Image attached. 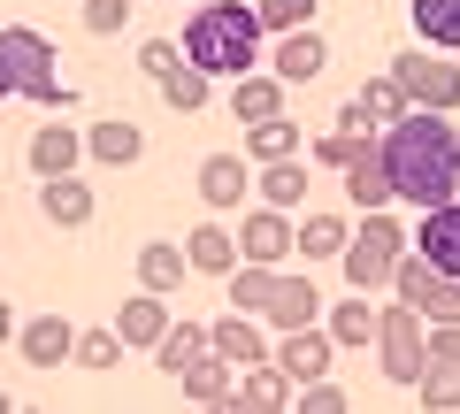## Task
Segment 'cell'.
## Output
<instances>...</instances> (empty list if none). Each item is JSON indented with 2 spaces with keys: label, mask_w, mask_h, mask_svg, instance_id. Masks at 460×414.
<instances>
[{
  "label": "cell",
  "mask_w": 460,
  "mask_h": 414,
  "mask_svg": "<svg viewBox=\"0 0 460 414\" xmlns=\"http://www.w3.org/2000/svg\"><path fill=\"white\" fill-rule=\"evenodd\" d=\"M253 8H261V23H269V31H307L323 0H253Z\"/></svg>",
  "instance_id": "e575fe53"
},
{
  "label": "cell",
  "mask_w": 460,
  "mask_h": 414,
  "mask_svg": "<svg viewBox=\"0 0 460 414\" xmlns=\"http://www.w3.org/2000/svg\"><path fill=\"white\" fill-rule=\"evenodd\" d=\"M208 338H215V353H223V361H238V368H253V361H277L253 315H223V322H208Z\"/></svg>",
  "instance_id": "d6986e66"
},
{
  "label": "cell",
  "mask_w": 460,
  "mask_h": 414,
  "mask_svg": "<svg viewBox=\"0 0 460 414\" xmlns=\"http://www.w3.org/2000/svg\"><path fill=\"white\" fill-rule=\"evenodd\" d=\"M414 31L422 47H460V0H414Z\"/></svg>",
  "instance_id": "d6a6232c"
},
{
  "label": "cell",
  "mask_w": 460,
  "mask_h": 414,
  "mask_svg": "<svg viewBox=\"0 0 460 414\" xmlns=\"http://www.w3.org/2000/svg\"><path fill=\"white\" fill-rule=\"evenodd\" d=\"M208 92H215V77H208L199 62H177V69L162 77V100L177 108V116H199V108H208Z\"/></svg>",
  "instance_id": "4316f807"
},
{
  "label": "cell",
  "mask_w": 460,
  "mask_h": 414,
  "mask_svg": "<svg viewBox=\"0 0 460 414\" xmlns=\"http://www.w3.org/2000/svg\"><path fill=\"white\" fill-rule=\"evenodd\" d=\"M230 376H238V361H223V353L208 346V353H199V361L184 368L177 383H184V399H208V407H230Z\"/></svg>",
  "instance_id": "d4e9b609"
},
{
  "label": "cell",
  "mask_w": 460,
  "mask_h": 414,
  "mask_svg": "<svg viewBox=\"0 0 460 414\" xmlns=\"http://www.w3.org/2000/svg\"><path fill=\"white\" fill-rule=\"evenodd\" d=\"M246 154H208L199 162V199L208 207H246Z\"/></svg>",
  "instance_id": "ac0fdd59"
},
{
  "label": "cell",
  "mask_w": 460,
  "mask_h": 414,
  "mask_svg": "<svg viewBox=\"0 0 460 414\" xmlns=\"http://www.w3.org/2000/svg\"><path fill=\"white\" fill-rule=\"evenodd\" d=\"M414 392H422V407H429V414H453V407H460V361H429Z\"/></svg>",
  "instance_id": "836d02e7"
},
{
  "label": "cell",
  "mask_w": 460,
  "mask_h": 414,
  "mask_svg": "<svg viewBox=\"0 0 460 414\" xmlns=\"http://www.w3.org/2000/svg\"><path fill=\"white\" fill-rule=\"evenodd\" d=\"M429 361H460V322H429Z\"/></svg>",
  "instance_id": "60d3db41"
},
{
  "label": "cell",
  "mask_w": 460,
  "mask_h": 414,
  "mask_svg": "<svg viewBox=\"0 0 460 414\" xmlns=\"http://www.w3.org/2000/svg\"><path fill=\"white\" fill-rule=\"evenodd\" d=\"M0 100H39V108H69V84L54 69V47L31 23H0Z\"/></svg>",
  "instance_id": "3957f363"
},
{
  "label": "cell",
  "mask_w": 460,
  "mask_h": 414,
  "mask_svg": "<svg viewBox=\"0 0 460 414\" xmlns=\"http://www.w3.org/2000/svg\"><path fill=\"white\" fill-rule=\"evenodd\" d=\"M323 62H330V47L314 39V23H307V31H284V39H277V54H269V69H277L284 84H307V77H323Z\"/></svg>",
  "instance_id": "2e32d148"
},
{
  "label": "cell",
  "mask_w": 460,
  "mask_h": 414,
  "mask_svg": "<svg viewBox=\"0 0 460 414\" xmlns=\"http://www.w3.org/2000/svg\"><path fill=\"white\" fill-rule=\"evenodd\" d=\"M230 307H238V315H269V299H277V269H269V261H238V269H230Z\"/></svg>",
  "instance_id": "7402d4cb"
},
{
  "label": "cell",
  "mask_w": 460,
  "mask_h": 414,
  "mask_svg": "<svg viewBox=\"0 0 460 414\" xmlns=\"http://www.w3.org/2000/svg\"><path fill=\"white\" fill-rule=\"evenodd\" d=\"M407 108H414V100L399 92V77H368L361 92L345 100V116H338V123H345V131H376V123H399Z\"/></svg>",
  "instance_id": "9c48e42d"
},
{
  "label": "cell",
  "mask_w": 460,
  "mask_h": 414,
  "mask_svg": "<svg viewBox=\"0 0 460 414\" xmlns=\"http://www.w3.org/2000/svg\"><path fill=\"white\" fill-rule=\"evenodd\" d=\"M253 184H261V199H269V207H284V216L307 199V169H299V154H292V162H261V177H253Z\"/></svg>",
  "instance_id": "83f0119b"
},
{
  "label": "cell",
  "mask_w": 460,
  "mask_h": 414,
  "mask_svg": "<svg viewBox=\"0 0 460 414\" xmlns=\"http://www.w3.org/2000/svg\"><path fill=\"white\" fill-rule=\"evenodd\" d=\"M261 8L246 0H199L192 23H184V62H199L208 77H246L261 62Z\"/></svg>",
  "instance_id": "7a4b0ae2"
},
{
  "label": "cell",
  "mask_w": 460,
  "mask_h": 414,
  "mask_svg": "<svg viewBox=\"0 0 460 414\" xmlns=\"http://www.w3.org/2000/svg\"><path fill=\"white\" fill-rule=\"evenodd\" d=\"M84 154H93V162H108V169H131L138 154H146V131H138V123H93V131H84Z\"/></svg>",
  "instance_id": "44dd1931"
},
{
  "label": "cell",
  "mask_w": 460,
  "mask_h": 414,
  "mask_svg": "<svg viewBox=\"0 0 460 414\" xmlns=\"http://www.w3.org/2000/svg\"><path fill=\"white\" fill-rule=\"evenodd\" d=\"M131 8H138V0H84V31H93V39H115Z\"/></svg>",
  "instance_id": "8d00e7d4"
},
{
  "label": "cell",
  "mask_w": 460,
  "mask_h": 414,
  "mask_svg": "<svg viewBox=\"0 0 460 414\" xmlns=\"http://www.w3.org/2000/svg\"><path fill=\"white\" fill-rule=\"evenodd\" d=\"M84 154V138L69 131V123H39L31 131V177H69Z\"/></svg>",
  "instance_id": "ffe728a7"
},
{
  "label": "cell",
  "mask_w": 460,
  "mask_h": 414,
  "mask_svg": "<svg viewBox=\"0 0 460 414\" xmlns=\"http://www.w3.org/2000/svg\"><path fill=\"white\" fill-rule=\"evenodd\" d=\"M314 315H323V292H314V277H284L277 299H269V322H277V330H307Z\"/></svg>",
  "instance_id": "603a6c76"
},
{
  "label": "cell",
  "mask_w": 460,
  "mask_h": 414,
  "mask_svg": "<svg viewBox=\"0 0 460 414\" xmlns=\"http://www.w3.org/2000/svg\"><path fill=\"white\" fill-rule=\"evenodd\" d=\"M330 353H338V338L307 322V330H284V346H277V368H284L292 383H314V376H330Z\"/></svg>",
  "instance_id": "8fae6325"
},
{
  "label": "cell",
  "mask_w": 460,
  "mask_h": 414,
  "mask_svg": "<svg viewBox=\"0 0 460 414\" xmlns=\"http://www.w3.org/2000/svg\"><path fill=\"white\" fill-rule=\"evenodd\" d=\"M177 62H184V47H177V39H146V47H138V69H146L154 84H162Z\"/></svg>",
  "instance_id": "f35d334b"
},
{
  "label": "cell",
  "mask_w": 460,
  "mask_h": 414,
  "mask_svg": "<svg viewBox=\"0 0 460 414\" xmlns=\"http://www.w3.org/2000/svg\"><path fill=\"white\" fill-rule=\"evenodd\" d=\"M230 116H238V123L284 116V77H277V69H246V77L230 84Z\"/></svg>",
  "instance_id": "e0dca14e"
},
{
  "label": "cell",
  "mask_w": 460,
  "mask_h": 414,
  "mask_svg": "<svg viewBox=\"0 0 460 414\" xmlns=\"http://www.w3.org/2000/svg\"><path fill=\"white\" fill-rule=\"evenodd\" d=\"M169 322H177V315H169V292H146V284L115 307V338H123V346H146V353L169 338Z\"/></svg>",
  "instance_id": "52a82bcc"
},
{
  "label": "cell",
  "mask_w": 460,
  "mask_h": 414,
  "mask_svg": "<svg viewBox=\"0 0 460 414\" xmlns=\"http://www.w3.org/2000/svg\"><path fill=\"white\" fill-rule=\"evenodd\" d=\"M345 238H353V223H345V216H307V223H299V253H307V269L314 261H338Z\"/></svg>",
  "instance_id": "f546056e"
},
{
  "label": "cell",
  "mask_w": 460,
  "mask_h": 414,
  "mask_svg": "<svg viewBox=\"0 0 460 414\" xmlns=\"http://www.w3.org/2000/svg\"><path fill=\"white\" fill-rule=\"evenodd\" d=\"M292 154H299V123H284V116L246 123V162H292Z\"/></svg>",
  "instance_id": "484cf974"
},
{
  "label": "cell",
  "mask_w": 460,
  "mask_h": 414,
  "mask_svg": "<svg viewBox=\"0 0 460 414\" xmlns=\"http://www.w3.org/2000/svg\"><path fill=\"white\" fill-rule=\"evenodd\" d=\"M392 77H399V92H407L414 108H445V116L460 108V62H438L429 47L422 54H399Z\"/></svg>",
  "instance_id": "8992f818"
},
{
  "label": "cell",
  "mask_w": 460,
  "mask_h": 414,
  "mask_svg": "<svg viewBox=\"0 0 460 414\" xmlns=\"http://www.w3.org/2000/svg\"><path fill=\"white\" fill-rule=\"evenodd\" d=\"M407 246L414 238L399 231L392 216H384V207H368L361 223H353V238H345V284H353V292H384V284L399 277V261H407Z\"/></svg>",
  "instance_id": "277c9868"
},
{
  "label": "cell",
  "mask_w": 460,
  "mask_h": 414,
  "mask_svg": "<svg viewBox=\"0 0 460 414\" xmlns=\"http://www.w3.org/2000/svg\"><path fill=\"white\" fill-rule=\"evenodd\" d=\"M299 383L284 376L277 361H253V368H238V383H230V407H253V414H269V407H284Z\"/></svg>",
  "instance_id": "9a60e30c"
},
{
  "label": "cell",
  "mask_w": 460,
  "mask_h": 414,
  "mask_svg": "<svg viewBox=\"0 0 460 414\" xmlns=\"http://www.w3.org/2000/svg\"><path fill=\"white\" fill-rule=\"evenodd\" d=\"M384 169H392V192L414 207H438L460 199V131L445 123V108H407L399 123H384Z\"/></svg>",
  "instance_id": "6da1fadb"
},
{
  "label": "cell",
  "mask_w": 460,
  "mask_h": 414,
  "mask_svg": "<svg viewBox=\"0 0 460 414\" xmlns=\"http://www.w3.org/2000/svg\"><path fill=\"white\" fill-rule=\"evenodd\" d=\"M376 353H384V376L392 383H422V368H429V322L414 315L407 299L399 307H384V322H376Z\"/></svg>",
  "instance_id": "5b68a950"
},
{
  "label": "cell",
  "mask_w": 460,
  "mask_h": 414,
  "mask_svg": "<svg viewBox=\"0 0 460 414\" xmlns=\"http://www.w3.org/2000/svg\"><path fill=\"white\" fill-rule=\"evenodd\" d=\"M16 338H23V361H31V368H62V361H77V330H69L62 315H31Z\"/></svg>",
  "instance_id": "4fadbf2b"
},
{
  "label": "cell",
  "mask_w": 460,
  "mask_h": 414,
  "mask_svg": "<svg viewBox=\"0 0 460 414\" xmlns=\"http://www.w3.org/2000/svg\"><path fill=\"white\" fill-rule=\"evenodd\" d=\"M299 407H314V414H338V407H345V392H338L330 376H314V383H299Z\"/></svg>",
  "instance_id": "ab89813d"
},
{
  "label": "cell",
  "mask_w": 460,
  "mask_h": 414,
  "mask_svg": "<svg viewBox=\"0 0 460 414\" xmlns=\"http://www.w3.org/2000/svg\"><path fill=\"white\" fill-rule=\"evenodd\" d=\"M208 346H215V338L199 330V322H169V338H162V346H154V361H162L169 376H184V368H192V361H199V353H208Z\"/></svg>",
  "instance_id": "1f68e13d"
},
{
  "label": "cell",
  "mask_w": 460,
  "mask_h": 414,
  "mask_svg": "<svg viewBox=\"0 0 460 414\" xmlns=\"http://www.w3.org/2000/svg\"><path fill=\"white\" fill-rule=\"evenodd\" d=\"M376 322H384V307H368V292H353L345 307H330V338H338V346H368Z\"/></svg>",
  "instance_id": "4dcf8cb0"
},
{
  "label": "cell",
  "mask_w": 460,
  "mask_h": 414,
  "mask_svg": "<svg viewBox=\"0 0 460 414\" xmlns=\"http://www.w3.org/2000/svg\"><path fill=\"white\" fill-rule=\"evenodd\" d=\"M184 269H192L184 246H138V284H146V292H177Z\"/></svg>",
  "instance_id": "f1b7e54d"
},
{
  "label": "cell",
  "mask_w": 460,
  "mask_h": 414,
  "mask_svg": "<svg viewBox=\"0 0 460 414\" xmlns=\"http://www.w3.org/2000/svg\"><path fill=\"white\" fill-rule=\"evenodd\" d=\"M115 361H123V338H115V330L77 338V368H115Z\"/></svg>",
  "instance_id": "74e56055"
},
{
  "label": "cell",
  "mask_w": 460,
  "mask_h": 414,
  "mask_svg": "<svg viewBox=\"0 0 460 414\" xmlns=\"http://www.w3.org/2000/svg\"><path fill=\"white\" fill-rule=\"evenodd\" d=\"M0 338H16V315H8V299H0Z\"/></svg>",
  "instance_id": "b9f144b4"
},
{
  "label": "cell",
  "mask_w": 460,
  "mask_h": 414,
  "mask_svg": "<svg viewBox=\"0 0 460 414\" xmlns=\"http://www.w3.org/2000/svg\"><path fill=\"white\" fill-rule=\"evenodd\" d=\"M0 414H8V392H0Z\"/></svg>",
  "instance_id": "7bdbcfd3"
},
{
  "label": "cell",
  "mask_w": 460,
  "mask_h": 414,
  "mask_svg": "<svg viewBox=\"0 0 460 414\" xmlns=\"http://www.w3.org/2000/svg\"><path fill=\"white\" fill-rule=\"evenodd\" d=\"M338 177H345V199H353L361 216H368V207H384V199H399V192H392V169H384V146H376V138H368V146L353 154V162H345Z\"/></svg>",
  "instance_id": "7c38bea8"
},
{
  "label": "cell",
  "mask_w": 460,
  "mask_h": 414,
  "mask_svg": "<svg viewBox=\"0 0 460 414\" xmlns=\"http://www.w3.org/2000/svg\"><path fill=\"white\" fill-rule=\"evenodd\" d=\"M39 216L62 223V231L93 223V184H77V169H69V177H39Z\"/></svg>",
  "instance_id": "5bb4252c"
},
{
  "label": "cell",
  "mask_w": 460,
  "mask_h": 414,
  "mask_svg": "<svg viewBox=\"0 0 460 414\" xmlns=\"http://www.w3.org/2000/svg\"><path fill=\"white\" fill-rule=\"evenodd\" d=\"M238 253H246V261H269V269H277L284 253H299V231L284 223V207H269V199H261V207L246 216V231H238Z\"/></svg>",
  "instance_id": "ba28073f"
},
{
  "label": "cell",
  "mask_w": 460,
  "mask_h": 414,
  "mask_svg": "<svg viewBox=\"0 0 460 414\" xmlns=\"http://www.w3.org/2000/svg\"><path fill=\"white\" fill-rule=\"evenodd\" d=\"M184 253H192V269H199V277H230V269L246 261V253H238V238H230L223 223H199V231L184 238Z\"/></svg>",
  "instance_id": "cb8c5ba5"
},
{
  "label": "cell",
  "mask_w": 460,
  "mask_h": 414,
  "mask_svg": "<svg viewBox=\"0 0 460 414\" xmlns=\"http://www.w3.org/2000/svg\"><path fill=\"white\" fill-rule=\"evenodd\" d=\"M368 138H376V131H330V138H314V162H323V169H345Z\"/></svg>",
  "instance_id": "d590c367"
},
{
  "label": "cell",
  "mask_w": 460,
  "mask_h": 414,
  "mask_svg": "<svg viewBox=\"0 0 460 414\" xmlns=\"http://www.w3.org/2000/svg\"><path fill=\"white\" fill-rule=\"evenodd\" d=\"M414 253H429V261H438L445 277H460V199H438V207H422Z\"/></svg>",
  "instance_id": "30bf717a"
}]
</instances>
